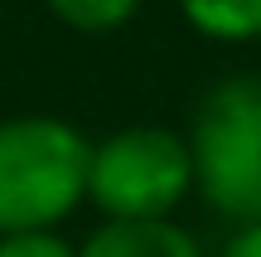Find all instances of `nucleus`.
<instances>
[{
	"label": "nucleus",
	"mask_w": 261,
	"mask_h": 257,
	"mask_svg": "<svg viewBox=\"0 0 261 257\" xmlns=\"http://www.w3.org/2000/svg\"><path fill=\"white\" fill-rule=\"evenodd\" d=\"M92 141L73 122L24 112L0 122V238L58 228L87 204Z\"/></svg>",
	"instance_id": "obj_1"
},
{
	"label": "nucleus",
	"mask_w": 261,
	"mask_h": 257,
	"mask_svg": "<svg viewBox=\"0 0 261 257\" xmlns=\"http://www.w3.org/2000/svg\"><path fill=\"white\" fill-rule=\"evenodd\" d=\"M194 194L223 223H261V78L232 73L213 83L184 131Z\"/></svg>",
	"instance_id": "obj_2"
},
{
	"label": "nucleus",
	"mask_w": 261,
	"mask_h": 257,
	"mask_svg": "<svg viewBox=\"0 0 261 257\" xmlns=\"http://www.w3.org/2000/svg\"><path fill=\"white\" fill-rule=\"evenodd\" d=\"M194 194L189 141L169 126H121L92 141L87 160V204L112 223L174 219V209Z\"/></svg>",
	"instance_id": "obj_3"
},
{
	"label": "nucleus",
	"mask_w": 261,
	"mask_h": 257,
	"mask_svg": "<svg viewBox=\"0 0 261 257\" xmlns=\"http://www.w3.org/2000/svg\"><path fill=\"white\" fill-rule=\"evenodd\" d=\"M77 257H208V252L179 219H145V223L102 219L77 243Z\"/></svg>",
	"instance_id": "obj_4"
},
{
	"label": "nucleus",
	"mask_w": 261,
	"mask_h": 257,
	"mask_svg": "<svg viewBox=\"0 0 261 257\" xmlns=\"http://www.w3.org/2000/svg\"><path fill=\"white\" fill-rule=\"evenodd\" d=\"M184 25L213 44H261V0H174Z\"/></svg>",
	"instance_id": "obj_5"
},
{
	"label": "nucleus",
	"mask_w": 261,
	"mask_h": 257,
	"mask_svg": "<svg viewBox=\"0 0 261 257\" xmlns=\"http://www.w3.org/2000/svg\"><path fill=\"white\" fill-rule=\"evenodd\" d=\"M44 5L58 25L77 29V34H112L136 19L140 0H44Z\"/></svg>",
	"instance_id": "obj_6"
},
{
	"label": "nucleus",
	"mask_w": 261,
	"mask_h": 257,
	"mask_svg": "<svg viewBox=\"0 0 261 257\" xmlns=\"http://www.w3.org/2000/svg\"><path fill=\"white\" fill-rule=\"evenodd\" d=\"M0 257H77V243H68L58 228L5 233V238H0Z\"/></svg>",
	"instance_id": "obj_7"
},
{
	"label": "nucleus",
	"mask_w": 261,
	"mask_h": 257,
	"mask_svg": "<svg viewBox=\"0 0 261 257\" xmlns=\"http://www.w3.org/2000/svg\"><path fill=\"white\" fill-rule=\"evenodd\" d=\"M218 257H261V223H242L227 233V243L218 248Z\"/></svg>",
	"instance_id": "obj_8"
},
{
	"label": "nucleus",
	"mask_w": 261,
	"mask_h": 257,
	"mask_svg": "<svg viewBox=\"0 0 261 257\" xmlns=\"http://www.w3.org/2000/svg\"><path fill=\"white\" fill-rule=\"evenodd\" d=\"M256 78H261V73H256Z\"/></svg>",
	"instance_id": "obj_9"
}]
</instances>
